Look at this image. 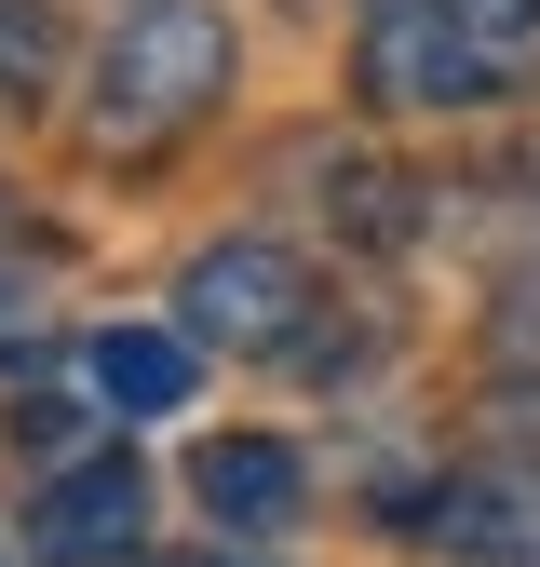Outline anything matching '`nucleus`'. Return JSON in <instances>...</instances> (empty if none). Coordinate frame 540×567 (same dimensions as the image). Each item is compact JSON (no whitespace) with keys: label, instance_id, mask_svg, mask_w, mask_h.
I'll return each instance as SVG.
<instances>
[{"label":"nucleus","instance_id":"nucleus-1","mask_svg":"<svg viewBox=\"0 0 540 567\" xmlns=\"http://www.w3.org/2000/svg\"><path fill=\"white\" fill-rule=\"evenodd\" d=\"M217 95H230V28L202 14V0H149V14H122V28H108L82 122H95V150H108V163H135V150H176V135L217 109Z\"/></svg>","mask_w":540,"mask_h":567},{"label":"nucleus","instance_id":"nucleus-2","mask_svg":"<svg viewBox=\"0 0 540 567\" xmlns=\"http://www.w3.org/2000/svg\"><path fill=\"white\" fill-rule=\"evenodd\" d=\"M176 324L202 351H298L311 338V270H298V244H270V230L202 244L189 284H176Z\"/></svg>","mask_w":540,"mask_h":567},{"label":"nucleus","instance_id":"nucleus-3","mask_svg":"<svg viewBox=\"0 0 540 567\" xmlns=\"http://www.w3.org/2000/svg\"><path fill=\"white\" fill-rule=\"evenodd\" d=\"M352 68H365V95H392V109H472V95H500L487 28H459L446 0H378L365 41H352Z\"/></svg>","mask_w":540,"mask_h":567},{"label":"nucleus","instance_id":"nucleus-4","mask_svg":"<svg viewBox=\"0 0 540 567\" xmlns=\"http://www.w3.org/2000/svg\"><path fill=\"white\" fill-rule=\"evenodd\" d=\"M189 501L217 514L230 540H284V527L311 514V460H298L284 433H202V446H189Z\"/></svg>","mask_w":540,"mask_h":567},{"label":"nucleus","instance_id":"nucleus-5","mask_svg":"<svg viewBox=\"0 0 540 567\" xmlns=\"http://www.w3.org/2000/svg\"><path fill=\"white\" fill-rule=\"evenodd\" d=\"M135 540H149V473H135V460H68L41 486V514H28V554L41 567H108Z\"/></svg>","mask_w":540,"mask_h":567},{"label":"nucleus","instance_id":"nucleus-6","mask_svg":"<svg viewBox=\"0 0 540 567\" xmlns=\"http://www.w3.org/2000/svg\"><path fill=\"white\" fill-rule=\"evenodd\" d=\"M82 365H95V392H108L122 419H163V405H189V379H202V338H189V324H108Z\"/></svg>","mask_w":540,"mask_h":567},{"label":"nucleus","instance_id":"nucleus-7","mask_svg":"<svg viewBox=\"0 0 540 567\" xmlns=\"http://www.w3.org/2000/svg\"><path fill=\"white\" fill-rule=\"evenodd\" d=\"M433 540H446V554H472V567H540V486H500V473L446 486Z\"/></svg>","mask_w":540,"mask_h":567},{"label":"nucleus","instance_id":"nucleus-8","mask_svg":"<svg viewBox=\"0 0 540 567\" xmlns=\"http://www.w3.org/2000/svg\"><path fill=\"white\" fill-rule=\"evenodd\" d=\"M54 82V14L41 0H0V95H41Z\"/></svg>","mask_w":540,"mask_h":567},{"label":"nucleus","instance_id":"nucleus-9","mask_svg":"<svg viewBox=\"0 0 540 567\" xmlns=\"http://www.w3.org/2000/svg\"><path fill=\"white\" fill-rule=\"evenodd\" d=\"M28 270H41V230L14 217V189H0V298H14V284H28Z\"/></svg>","mask_w":540,"mask_h":567},{"label":"nucleus","instance_id":"nucleus-10","mask_svg":"<svg viewBox=\"0 0 540 567\" xmlns=\"http://www.w3.org/2000/svg\"><path fill=\"white\" fill-rule=\"evenodd\" d=\"M446 14H459V28H487V41H527V28H540V0H446Z\"/></svg>","mask_w":540,"mask_h":567},{"label":"nucleus","instance_id":"nucleus-11","mask_svg":"<svg viewBox=\"0 0 540 567\" xmlns=\"http://www.w3.org/2000/svg\"><path fill=\"white\" fill-rule=\"evenodd\" d=\"M149 567H243V554H149Z\"/></svg>","mask_w":540,"mask_h":567}]
</instances>
